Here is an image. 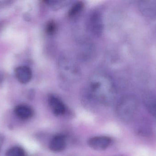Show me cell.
Segmentation results:
<instances>
[{"instance_id":"8","label":"cell","mask_w":156,"mask_h":156,"mask_svg":"<svg viewBox=\"0 0 156 156\" xmlns=\"http://www.w3.org/2000/svg\"><path fill=\"white\" fill-rule=\"evenodd\" d=\"M15 73L18 81L23 84L28 83L32 79V70L27 66L17 67L15 70Z\"/></svg>"},{"instance_id":"14","label":"cell","mask_w":156,"mask_h":156,"mask_svg":"<svg viewBox=\"0 0 156 156\" xmlns=\"http://www.w3.org/2000/svg\"><path fill=\"white\" fill-rule=\"evenodd\" d=\"M55 24L54 21H50L48 22V24L47 25L46 31L48 34H53L55 33L56 30Z\"/></svg>"},{"instance_id":"12","label":"cell","mask_w":156,"mask_h":156,"mask_svg":"<svg viewBox=\"0 0 156 156\" xmlns=\"http://www.w3.org/2000/svg\"><path fill=\"white\" fill-rule=\"evenodd\" d=\"M146 105L149 111L156 117V98H148L146 100Z\"/></svg>"},{"instance_id":"9","label":"cell","mask_w":156,"mask_h":156,"mask_svg":"<svg viewBox=\"0 0 156 156\" xmlns=\"http://www.w3.org/2000/svg\"><path fill=\"white\" fill-rule=\"evenodd\" d=\"M66 140L65 136L58 135L54 136L49 143V149L54 152H60L66 148Z\"/></svg>"},{"instance_id":"1","label":"cell","mask_w":156,"mask_h":156,"mask_svg":"<svg viewBox=\"0 0 156 156\" xmlns=\"http://www.w3.org/2000/svg\"><path fill=\"white\" fill-rule=\"evenodd\" d=\"M90 90L93 97L103 104L112 103L116 96L114 82L109 75L97 72L92 75L89 81Z\"/></svg>"},{"instance_id":"15","label":"cell","mask_w":156,"mask_h":156,"mask_svg":"<svg viewBox=\"0 0 156 156\" xmlns=\"http://www.w3.org/2000/svg\"><path fill=\"white\" fill-rule=\"evenodd\" d=\"M4 140V137L3 136L0 134V153L2 150V147L3 144Z\"/></svg>"},{"instance_id":"5","label":"cell","mask_w":156,"mask_h":156,"mask_svg":"<svg viewBox=\"0 0 156 156\" xmlns=\"http://www.w3.org/2000/svg\"><path fill=\"white\" fill-rule=\"evenodd\" d=\"M138 8L142 15L147 17H156V1H141Z\"/></svg>"},{"instance_id":"16","label":"cell","mask_w":156,"mask_h":156,"mask_svg":"<svg viewBox=\"0 0 156 156\" xmlns=\"http://www.w3.org/2000/svg\"><path fill=\"white\" fill-rule=\"evenodd\" d=\"M9 2H10V1H0V6H2V5H6Z\"/></svg>"},{"instance_id":"10","label":"cell","mask_w":156,"mask_h":156,"mask_svg":"<svg viewBox=\"0 0 156 156\" xmlns=\"http://www.w3.org/2000/svg\"><path fill=\"white\" fill-rule=\"evenodd\" d=\"M14 113L18 118L23 120L29 119L34 114L32 108L25 104L16 106L14 109Z\"/></svg>"},{"instance_id":"7","label":"cell","mask_w":156,"mask_h":156,"mask_svg":"<svg viewBox=\"0 0 156 156\" xmlns=\"http://www.w3.org/2000/svg\"><path fill=\"white\" fill-rule=\"evenodd\" d=\"M90 26L92 33L96 36H100L102 33L103 21L101 15L95 12L92 14L90 19Z\"/></svg>"},{"instance_id":"4","label":"cell","mask_w":156,"mask_h":156,"mask_svg":"<svg viewBox=\"0 0 156 156\" xmlns=\"http://www.w3.org/2000/svg\"><path fill=\"white\" fill-rule=\"evenodd\" d=\"M112 142V139L108 136H97L90 138L88 140V144L92 149L100 151L108 148Z\"/></svg>"},{"instance_id":"13","label":"cell","mask_w":156,"mask_h":156,"mask_svg":"<svg viewBox=\"0 0 156 156\" xmlns=\"http://www.w3.org/2000/svg\"><path fill=\"white\" fill-rule=\"evenodd\" d=\"M23 149L19 147H14L10 148L6 153L5 156H25Z\"/></svg>"},{"instance_id":"6","label":"cell","mask_w":156,"mask_h":156,"mask_svg":"<svg viewBox=\"0 0 156 156\" xmlns=\"http://www.w3.org/2000/svg\"><path fill=\"white\" fill-rule=\"evenodd\" d=\"M48 103L52 112L56 116L63 115L66 111V107L63 102L55 95L48 97Z\"/></svg>"},{"instance_id":"11","label":"cell","mask_w":156,"mask_h":156,"mask_svg":"<svg viewBox=\"0 0 156 156\" xmlns=\"http://www.w3.org/2000/svg\"><path fill=\"white\" fill-rule=\"evenodd\" d=\"M83 6V3L82 2H77L75 3L69 9L68 13L69 16L73 17L77 15L82 11Z\"/></svg>"},{"instance_id":"2","label":"cell","mask_w":156,"mask_h":156,"mask_svg":"<svg viewBox=\"0 0 156 156\" xmlns=\"http://www.w3.org/2000/svg\"><path fill=\"white\" fill-rule=\"evenodd\" d=\"M137 106L138 102L134 96H125L118 103L116 107V113L121 120L125 122H128L133 118Z\"/></svg>"},{"instance_id":"3","label":"cell","mask_w":156,"mask_h":156,"mask_svg":"<svg viewBox=\"0 0 156 156\" xmlns=\"http://www.w3.org/2000/svg\"><path fill=\"white\" fill-rule=\"evenodd\" d=\"M59 71L63 77L68 80H77L80 76L77 67L72 60L66 57L60 59L59 62Z\"/></svg>"}]
</instances>
